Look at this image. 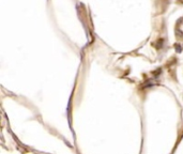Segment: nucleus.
Instances as JSON below:
<instances>
[{"label":"nucleus","mask_w":183,"mask_h":154,"mask_svg":"<svg viewBox=\"0 0 183 154\" xmlns=\"http://www.w3.org/2000/svg\"><path fill=\"white\" fill-rule=\"evenodd\" d=\"M177 50H178V53H180V51H181V47L177 46Z\"/></svg>","instance_id":"1"}]
</instances>
